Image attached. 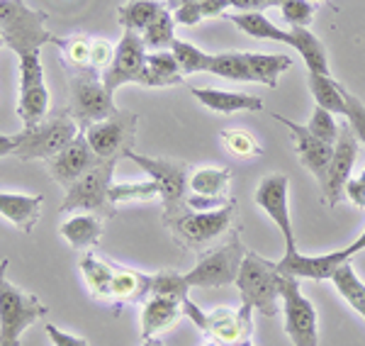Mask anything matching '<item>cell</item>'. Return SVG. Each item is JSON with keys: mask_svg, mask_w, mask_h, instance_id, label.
Returning <instances> with one entry per match:
<instances>
[{"mask_svg": "<svg viewBox=\"0 0 365 346\" xmlns=\"http://www.w3.org/2000/svg\"><path fill=\"white\" fill-rule=\"evenodd\" d=\"M163 10H166V3H158V0H132V3L117 8V17L125 29L141 34Z\"/></svg>", "mask_w": 365, "mask_h": 346, "instance_id": "28", "label": "cell"}, {"mask_svg": "<svg viewBox=\"0 0 365 346\" xmlns=\"http://www.w3.org/2000/svg\"><path fill=\"white\" fill-rule=\"evenodd\" d=\"M227 20H232L241 32H246L249 37L256 39H270V42H282V44H290V32L280 29L278 25L268 20L263 13H229L225 15Z\"/></svg>", "mask_w": 365, "mask_h": 346, "instance_id": "27", "label": "cell"}, {"mask_svg": "<svg viewBox=\"0 0 365 346\" xmlns=\"http://www.w3.org/2000/svg\"><path fill=\"white\" fill-rule=\"evenodd\" d=\"M287 190H290V180L285 173H268L266 178H261L256 193H253V200L263 213H268L270 220L278 225V230L285 237L287 251L297 249L295 246V232H292L290 222V205H287Z\"/></svg>", "mask_w": 365, "mask_h": 346, "instance_id": "16", "label": "cell"}, {"mask_svg": "<svg viewBox=\"0 0 365 346\" xmlns=\"http://www.w3.org/2000/svg\"><path fill=\"white\" fill-rule=\"evenodd\" d=\"M46 163H49L51 180H56L58 185H63L68 190L76 180H81L88 171H93L100 163V159L96 151H93V146L88 144L86 134L78 132V137L66 149H61L54 159H49Z\"/></svg>", "mask_w": 365, "mask_h": 346, "instance_id": "17", "label": "cell"}, {"mask_svg": "<svg viewBox=\"0 0 365 346\" xmlns=\"http://www.w3.org/2000/svg\"><path fill=\"white\" fill-rule=\"evenodd\" d=\"M81 271L88 283V288L96 297H108L110 300V290H113V278H115V266L105 263L103 259L93 254H86L81 259Z\"/></svg>", "mask_w": 365, "mask_h": 346, "instance_id": "32", "label": "cell"}, {"mask_svg": "<svg viewBox=\"0 0 365 346\" xmlns=\"http://www.w3.org/2000/svg\"><path fill=\"white\" fill-rule=\"evenodd\" d=\"M187 290H190V285L185 280V273L158 271L156 275H151V295H166L182 302L187 297Z\"/></svg>", "mask_w": 365, "mask_h": 346, "instance_id": "39", "label": "cell"}, {"mask_svg": "<svg viewBox=\"0 0 365 346\" xmlns=\"http://www.w3.org/2000/svg\"><path fill=\"white\" fill-rule=\"evenodd\" d=\"M282 3H285V0H263V5H266V8H280Z\"/></svg>", "mask_w": 365, "mask_h": 346, "instance_id": "52", "label": "cell"}, {"mask_svg": "<svg viewBox=\"0 0 365 346\" xmlns=\"http://www.w3.org/2000/svg\"><path fill=\"white\" fill-rule=\"evenodd\" d=\"M141 39H144L146 49H154V51H166L170 44L175 42V20L173 13L166 8L161 15L151 22L149 27L141 32Z\"/></svg>", "mask_w": 365, "mask_h": 346, "instance_id": "35", "label": "cell"}, {"mask_svg": "<svg viewBox=\"0 0 365 346\" xmlns=\"http://www.w3.org/2000/svg\"><path fill=\"white\" fill-rule=\"evenodd\" d=\"M280 300L285 315V334L295 346H319L317 332V310L309 297L302 295L297 278L282 275L280 278Z\"/></svg>", "mask_w": 365, "mask_h": 346, "instance_id": "12", "label": "cell"}, {"mask_svg": "<svg viewBox=\"0 0 365 346\" xmlns=\"http://www.w3.org/2000/svg\"><path fill=\"white\" fill-rule=\"evenodd\" d=\"M49 110V91L44 86V68L39 51L20 54V101H17V115H20L25 130L44 122Z\"/></svg>", "mask_w": 365, "mask_h": 346, "instance_id": "13", "label": "cell"}, {"mask_svg": "<svg viewBox=\"0 0 365 346\" xmlns=\"http://www.w3.org/2000/svg\"><path fill=\"white\" fill-rule=\"evenodd\" d=\"M270 117H273L275 122H280V125H285L287 130L292 132V142H295L299 163H302V166L322 183L324 175H327L329 163H331L334 146L322 142V139H317L314 134L307 130V125H297L295 120H287V117H282L278 113H270Z\"/></svg>", "mask_w": 365, "mask_h": 346, "instance_id": "18", "label": "cell"}, {"mask_svg": "<svg viewBox=\"0 0 365 346\" xmlns=\"http://www.w3.org/2000/svg\"><path fill=\"white\" fill-rule=\"evenodd\" d=\"M46 337L54 342V346H91L83 337H73V334L61 332L54 325H46Z\"/></svg>", "mask_w": 365, "mask_h": 346, "instance_id": "47", "label": "cell"}, {"mask_svg": "<svg viewBox=\"0 0 365 346\" xmlns=\"http://www.w3.org/2000/svg\"><path fill=\"white\" fill-rule=\"evenodd\" d=\"M222 142H225L227 151L239 159H249V156H258L263 151V146L258 144V139L251 132L244 130H222Z\"/></svg>", "mask_w": 365, "mask_h": 346, "instance_id": "40", "label": "cell"}, {"mask_svg": "<svg viewBox=\"0 0 365 346\" xmlns=\"http://www.w3.org/2000/svg\"><path fill=\"white\" fill-rule=\"evenodd\" d=\"M290 46H295L299 51V56L304 58L309 73H319V76H331V68H329V58H327V49L319 42V37L309 32V27H292L290 29Z\"/></svg>", "mask_w": 365, "mask_h": 346, "instance_id": "25", "label": "cell"}, {"mask_svg": "<svg viewBox=\"0 0 365 346\" xmlns=\"http://www.w3.org/2000/svg\"><path fill=\"white\" fill-rule=\"evenodd\" d=\"M161 198L156 180H144V183H113L110 188V203H129V200H139V203H151Z\"/></svg>", "mask_w": 365, "mask_h": 346, "instance_id": "38", "label": "cell"}, {"mask_svg": "<svg viewBox=\"0 0 365 346\" xmlns=\"http://www.w3.org/2000/svg\"><path fill=\"white\" fill-rule=\"evenodd\" d=\"M229 5H232L237 13H263V10H266L263 0H229Z\"/></svg>", "mask_w": 365, "mask_h": 346, "instance_id": "49", "label": "cell"}, {"mask_svg": "<svg viewBox=\"0 0 365 346\" xmlns=\"http://www.w3.org/2000/svg\"><path fill=\"white\" fill-rule=\"evenodd\" d=\"M173 20L175 25H197L200 20H205L202 17V8H200V3H187V5H180V8L173 10Z\"/></svg>", "mask_w": 365, "mask_h": 346, "instance_id": "45", "label": "cell"}, {"mask_svg": "<svg viewBox=\"0 0 365 346\" xmlns=\"http://www.w3.org/2000/svg\"><path fill=\"white\" fill-rule=\"evenodd\" d=\"M200 8H202V17H225L232 5L229 0H202Z\"/></svg>", "mask_w": 365, "mask_h": 346, "instance_id": "48", "label": "cell"}, {"mask_svg": "<svg viewBox=\"0 0 365 346\" xmlns=\"http://www.w3.org/2000/svg\"><path fill=\"white\" fill-rule=\"evenodd\" d=\"M232 183V171L229 168H197L190 173L187 188L192 195H205V198H227V188Z\"/></svg>", "mask_w": 365, "mask_h": 346, "instance_id": "30", "label": "cell"}, {"mask_svg": "<svg viewBox=\"0 0 365 346\" xmlns=\"http://www.w3.org/2000/svg\"><path fill=\"white\" fill-rule=\"evenodd\" d=\"M78 132H81L78 125L71 120L68 113L58 115L54 120H44L37 127H29V130L15 134L17 139L15 156L20 161H34V159L49 161L61 149H66L78 137Z\"/></svg>", "mask_w": 365, "mask_h": 346, "instance_id": "8", "label": "cell"}, {"mask_svg": "<svg viewBox=\"0 0 365 346\" xmlns=\"http://www.w3.org/2000/svg\"><path fill=\"white\" fill-rule=\"evenodd\" d=\"M182 315V302L166 295H149L141 310V337L151 339L158 332L173 327Z\"/></svg>", "mask_w": 365, "mask_h": 346, "instance_id": "21", "label": "cell"}, {"mask_svg": "<svg viewBox=\"0 0 365 346\" xmlns=\"http://www.w3.org/2000/svg\"><path fill=\"white\" fill-rule=\"evenodd\" d=\"M0 37L17 56L54 42L46 29V13L27 8L25 0H0Z\"/></svg>", "mask_w": 365, "mask_h": 346, "instance_id": "2", "label": "cell"}, {"mask_svg": "<svg viewBox=\"0 0 365 346\" xmlns=\"http://www.w3.org/2000/svg\"><path fill=\"white\" fill-rule=\"evenodd\" d=\"M49 312L46 305L32 292L0 280V346H20V337L27 327Z\"/></svg>", "mask_w": 365, "mask_h": 346, "instance_id": "7", "label": "cell"}, {"mask_svg": "<svg viewBox=\"0 0 365 346\" xmlns=\"http://www.w3.org/2000/svg\"><path fill=\"white\" fill-rule=\"evenodd\" d=\"M246 61L251 68L253 83H263L268 88L278 86L280 73H285L292 66V58L285 54H258V51H246Z\"/></svg>", "mask_w": 365, "mask_h": 346, "instance_id": "26", "label": "cell"}, {"mask_svg": "<svg viewBox=\"0 0 365 346\" xmlns=\"http://www.w3.org/2000/svg\"><path fill=\"white\" fill-rule=\"evenodd\" d=\"M170 51H173L175 61H178L180 71L182 73H202V71H210V61L212 56L205 54L202 49H197L195 44L190 42H182V39H175L173 44H170Z\"/></svg>", "mask_w": 365, "mask_h": 346, "instance_id": "37", "label": "cell"}, {"mask_svg": "<svg viewBox=\"0 0 365 346\" xmlns=\"http://www.w3.org/2000/svg\"><path fill=\"white\" fill-rule=\"evenodd\" d=\"M187 3H202V0H166V8L173 13L175 8H180V5H187Z\"/></svg>", "mask_w": 365, "mask_h": 346, "instance_id": "51", "label": "cell"}, {"mask_svg": "<svg viewBox=\"0 0 365 346\" xmlns=\"http://www.w3.org/2000/svg\"><path fill=\"white\" fill-rule=\"evenodd\" d=\"M282 20L290 27H309L312 17H314V3L309 0H285L280 5Z\"/></svg>", "mask_w": 365, "mask_h": 346, "instance_id": "42", "label": "cell"}, {"mask_svg": "<svg viewBox=\"0 0 365 346\" xmlns=\"http://www.w3.org/2000/svg\"><path fill=\"white\" fill-rule=\"evenodd\" d=\"M151 295V275H144L132 268L115 266L113 290H110V300L117 302H141Z\"/></svg>", "mask_w": 365, "mask_h": 346, "instance_id": "23", "label": "cell"}, {"mask_svg": "<svg viewBox=\"0 0 365 346\" xmlns=\"http://www.w3.org/2000/svg\"><path fill=\"white\" fill-rule=\"evenodd\" d=\"M234 217H237V200H229L225 208L210 210V213H195L187 208L185 213L163 220V225L168 227L178 246H182L185 251L202 254L205 246L232 230Z\"/></svg>", "mask_w": 365, "mask_h": 346, "instance_id": "1", "label": "cell"}, {"mask_svg": "<svg viewBox=\"0 0 365 346\" xmlns=\"http://www.w3.org/2000/svg\"><path fill=\"white\" fill-rule=\"evenodd\" d=\"M15 146H17L15 137H10V134H0V156L15 154Z\"/></svg>", "mask_w": 365, "mask_h": 346, "instance_id": "50", "label": "cell"}, {"mask_svg": "<svg viewBox=\"0 0 365 346\" xmlns=\"http://www.w3.org/2000/svg\"><path fill=\"white\" fill-rule=\"evenodd\" d=\"M117 113L113 96L108 93L103 78L96 71H73L68 78V115L78 125V130H88L96 122H103Z\"/></svg>", "mask_w": 365, "mask_h": 346, "instance_id": "4", "label": "cell"}, {"mask_svg": "<svg viewBox=\"0 0 365 346\" xmlns=\"http://www.w3.org/2000/svg\"><path fill=\"white\" fill-rule=\"evenodd\" d=\"M182 315H187V317L195 322L197 330L210 337V315L202 312V310H200L197 305L190 300V297H185V300H182Z\"/></svg>", "mask_w": 365, "mask_h": 346, "instance_id": "46", "label": "cell"}, {"mask_svg": "<svg viewBox=\"0 0 365 346\" xmlns=\"http://www.w3.org/2000/svg\"><path fill=\"white\" fill-rule=\"evenodd\" d=\"M42 195H17V193H0V215L22 232L29 234L39 222L42 213Z\"/></svg>", "mask_w": 365, "mask_h": 346, "instance_id": "22", "label": "cell"}, {"mask_svg": "<svg viewBox=\"0 0 365 346\" xmlns=\"http://www.w3.org/2000/svg\"><path fill=\"white\" fill-rule=\"evenodd\" d=\"M139 117L127 110H117L113 117L103 122H96L88 130H81L86 134L88 144L98 154L100 161H120L122 156H129L134 151V134H137Z\"/></svg>", "mask_w": 365, "mask_h": 346, "instance_id": "10", "label": "cell"}, {"mask_svg": "<svg viewBox=\"0 0 365 346\" xmlns=\"http://www.w3.org/2000/svg\"><path fill=\"white\" fill-rule=\"evenodd\" d=\"M202 346H220V342H215V339H210V342H205Z\"/></svg>", "mask_w": 365, "mask_h": 346, "instance_id": "56", "label": "cell"}, {"mask_svg": "<svg viewBox=\"0 0 365 346\" xmlns=\"http://www.w3.org/2000/svg\"><path fill=\"white\" fill-rule=\"evenodd\" d=\"M144 346H166L163 342H158L156 337H151V339H144Z\"/></svg>", "mask_w": 365, "mask_h": 346, "instance_id": "54", "label": "cell"}, {"mask_svg": "<svg viewBox=\"0 0 365 346\" xmlns=\"http://www.w3.org/2000/svg\"><path fill=\"white\" fill-rule=\"evenodd\" d=\"M61 237L73 246V249H91L100 242L103 237V217L100 215H78L71 217L61 225Z\"/></svg>", "mask_w": 365, "mask_h": 346, "instance_id": "24", "label": "cell"}, {"mask_svg": "<svg viewBox=\"0 0 365 346\" xmlns=\"http://www.w3.org/2000/svg\"><path fill=\"white\" fill-rule=\"evenodd\" d=\"M127 159H132L144 173H149L151 180L158 183L161 190V200H163V220L180 215L187 210V195H190V166L185 161L178 159H151V156H141V154H129Z\"/></svg>", "mask_w": 365, "mask_h": 346, "instance_id": "6", "label": "cell"}, {"mask_svg": "<svg viewBox=\"0 0 365 346\" xmlns=\"http://www.w3.org/2000/svg\"><path fill=\"white\" fill-rule=\"evenodd\" d=\"M356 156H358V137L353 134L349 122H344V125H339V139L334 144L331 163H329L327 175H324V180L319 183L324 200H327L329 208H336L341 198H344V188L353 173Z\"/></svg>", "mask_w": 365, "mask_h": 346, "instance_id": "15", "label": "cell"}, {"mask_svg": "<svg viewBox=\"0 0 365 346\" xmlns=\"http://www.w3.org/2000/svg\"><path fill=\"white\" fill-rule=\"evenodd\" d=\"M331 283L336 285L339 295L365 320V283L358 278V273L353 271L349 261L336 268V273L331 275Z\"/></svg>", "mask_w": 365, "mask_h": 346, "instance_id": "31", "label": "cell"}, {"mask_svg": "<svg viewBox=\"0 0 365 346\" xmlns=\"http://www.w3.org/2000/svg\"><path fill=\"white\" fill-rule=\"evenodd\" d=\"M307 130L314 134L317 139H322V142H327L331 146L336 144V139H339V125L334 122L331 113L319 108V105H317L314 113H312V120H309Z\"/></svg>", "mask_w": 365, "mask_h": 346, "instance_id": "41", "label": "cell"}, {"mask_svg": "<svg viewBox=\"0 0 365 346\" xmlns=\"http://www.w3.org/2000/svg\"><path fill=\"white\" fill-rule=\"evenodd\" d=\"M346 122H349L353 134L365 144V103L361 98L351 96L349 91H346Z\"/></svg>", "mask_w": 365, "mask_h": 346, "instance_id": "43", "label": "cell"}, {"mask_svg": "<svg viewBox=\"0 0 365 346\" xmlns=\"http://www.w3.org/2000/svg\"><path fill=\"white\" fill-rule=\"evenodd\" d=\"M113 56H115V49H113V44H110L108 39H93V42H91V66H93V71H96V68L105 71V68L113 63Z\"/></svg>", "mask_w": 365, "mask_h": 346, "instance_id": "44", "label": "cell"}, {"mask_svg": "<svg viewBox=\"0 0 365 346\" xmlns=\"http://www.w3.org/2000/svg\"><path fill=\"white\" fill-rule=\"evenodd\" d=\"M0 46H3V37H0Z\"/></svg>", "mask_w": 365, "mask_h": 346, "instance_id": "57", "label": "cell"}, {"mask_svg": "<svg viewBox=\"0 0 365 346\" xmlns=\"http://www.w3.org/2000/svg\"><path fill=\"white\" fill-rule=\"evenodd\" d=\"M307 86L319 108L329 110L331 115H346V88L339 86L331 76L309 73Z\"/></svg>", "mask_w": 365, "mask_h": 346, "instance_id": "29", "label": "cell"}, {"mask_svg": "<svg viewBox=\"0 0 365 346\" xmlns=\"http://www.w3.org/2000/svg\"><path fill=\"white\" fill-rule=\"evenodd\" d=\"M246 254L249 251L241 244V237L232 232L227 242H222L217 249L200 254L197 266L190 273H185L187 285L190 288H222V285L237 283Z\"/></svg>", "mask_w": 365, "mask_h": 346, "instance_id": "5", "label": "cell"}, {"mask_svg": "<svg viewBox=\"0 0 365 346\" xmlns=\"http://www.w3.org/2000/svg\"><path fill=\"white\" fill-rule=\"evenodd\" d=\"M117 161H100L93 171H88L83 178L76 180L66 190V198L61 203V213L71 210H88L93 215H100L103 220H113L117 215L115 205L110 203V188H113Z\"/></svg>", "mask_w": 365, "mask_h": 346, "instance_id": "9", "label": "cell"}, {"mask_svg": "<svg viewBox=\"0 0 365 346\" xmlns=\"http://www.w3.org/2000/svg\"><path fill=\"white\" fill-rule=\"evenodd\" d=\"M229 346H253L249 339H246V342H237V344H229Z\"/></svg>", "mask_w": 365, "mask_h": 346, "instance_id": "55", "label": "cell"}, {"mask_svg": "<svg viewBox=\"0 0 365 346\" xmlns=\"http://www.w3.org/2000/svg\"><path fill=\"white\" fill-rule=\"evenodd\" d=\"M146 46L141 34L129 32L125 29L120 44L115 46V56L113 63L103 71V83L108 88V93L113 96L120 86L125 83H139L151 88V76H149V66H146Z\"/></svg>", "mask_w": 365, "mask_h": 346, "instance_id": "11", "label": "cell"}, {"mask_svg": "<svg viewBox=\"0 0 365 346\" xmlns=\"http://www.w3.org/2000/svg\"><path fill=\"white\" fill-rule=\"evenodd\" d=\"M358 251H365V232L356 239L351 246L324 256H304L297 249L285 251V256L278 261L280 275H292V278H312V280H331V275L336 273L339 266H344L346 261H351V256H356Z\"/></svg>", "mask_w": 365, "mask_h": 346, "instance_id": "14", "label": "cell"}, {"mask_svg": "<svg viewBox=\"0 0 365 346\" xmlns=\"http://www.w3.org/2000/svg\"><path fill=\"white\" fill-rule=\"evenodd\" d=\"M280 278L282 275L278 271V263L263 259L256 251H249L237 275V288L241 292V302L251 305L253 310L263 312L266 317H275L282 310Z\"/></svg>", "mask_w": 365, "mask_h": 346, "instance_id": "3", "label": "cell"}, {"mask_svg": "<svg viewBox=\"0 0 365 346\" xmlns=\"http://www.w3.org/2000/svg\"><path fill=\"white\" fill-rule=\"evenodd\" d=\"M253 332V307L251 305H244L237 312L227 307H217L215 312H210V337L220 344H237V342H246L251 339Z\"/></svg>", "mask_w": 365, "mask_h": 346, "instance_id": "19", "label": "cell"}, {"mask_svg": "<svg viewBox=\"0 0 365 346\" xmlns=\"http://www.w3.org/2000/svg\"><path fill=\"white\" fill-rule=\"evenodd\" d=\"M146 66H149L151 76V88H168L178 86L182 81V71L175 61L173 51H154V54L146 56Z\"/></svg>", "mask_w": 365, "mask_h": 346, "instance_id": "33", "label": "cell"}, {"mask_svg": "<svg viewBox=\"0 0 365 346\" xmlns=\"http://www.w3.org/2000/svg\"><path fill=\"white\" fill-rule=\"evenodd\" d=\"M192 96L197 98L205 108L215 110L222 115L232 113H261L263 101L258 96H246V93L220 91V88H192Z\"/></svg>", "mask_w": 365, "mask_h": 346, "instance_id": "20", "label": "cell"}, {"mask_svg": "<svg viewBox=\"0 0 365 346\" xmlns=\"http://www.w3.org/2000/svg\"><path fill=\"white\" fill-rule=\"evenodd\" d=\"M91 42L93 39L86 37H73V39H58L54 37V42L58 49H61L63 61L71 66V73L73 71H93L91 66Z\"/></svg>", "mask_w": 365, "mask_h": 346, "instance_id": "36", "label": "cell"}, {"mask_svg": "<svg viewBox=\"0 0 365 346\" xmlns=\"http://www.w3.org/2000/svg\"><path fill=\"white\" fill-rule=\"evenodd\" d=\"M8 266H10V261H8V259L0 261V280L5 278V271H8Z\"/></svg>", "mask_w": 365, "mask_h": 346, "instance_id": "53", "label": "cell"}, {"mask_svg": "<svg viewBox=\"0 0 365 346\" xmlns=\"http://www.w3.org/2000/svg\"><path fill=\"white\" fill-rule=\"evenodd\" d=\"M220 78L227 81H244V83H253L251 81V68L249 61H246L244 51H222V54H215L210 61V71Z\"/></svg>", "mask_w": 365, "mask_h": 346, "instance_id": "34", "label": "cell"}]
</instances>
